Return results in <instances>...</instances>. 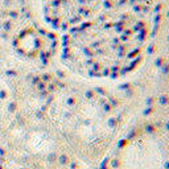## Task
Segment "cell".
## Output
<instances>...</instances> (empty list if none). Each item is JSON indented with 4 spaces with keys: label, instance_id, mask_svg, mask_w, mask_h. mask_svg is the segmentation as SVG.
<instances>
[{
    "label": "cell",
    "instance_id": "cell-1",
    "mask_svg": "<svg viewBox=\"0 0 169 169\" xmlns=\"http://www.w3.org/2000/svg\"><path fill=\"white\" fill-rule=\"evenodd\" d=\"M152 11L112 15L63 33V63L72 72L87 78L126 77L145 56Z\"/></svg>",
    "mask_w": 169,
    "mask_h": 169
},
{
    "label": "cell",
    "instance_id": "cell-2",
    "mask_svg": "<svg viewBox=\"0 0 169 169\" xmlns=\"http://www.w3.org/2000/svg\"><path fill=\"white\" fill-rule=\"evenodd\" d=\"M155 0H40L45 21L66 33L112 15L153 9Z\"/></svg>",
    "mask_w": 169,
    "mask_h": 169
},
{
    "label": "cell",
    "instance_id": "cell-3",
    "mask_svg": "<svg viewBox=\"0 0 169 169\" xmlns=\"http://www.w3.org/2000/svg\"><path fill=\"white\" fill-rule=\"evenodd\" d=\"M119 169H169V141L153 133L132 137L122 148Z\"/></svg>",
    "mask_w": 169,
    "mask_h": 169
}]
</instances>
